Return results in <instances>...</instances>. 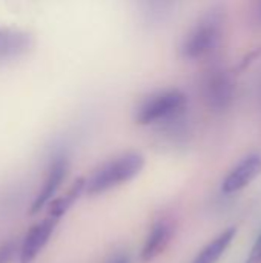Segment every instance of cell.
I'll return each mask as SVG.
<instances>
[{
    "label": "cell",
    "instance_id": "9c48e42d",
    "mask_svg": "<svg viewBox=\"0 0 261 263\" xmlns=\"http://www.w3.org/2000/svg\"><path fill=\"white\" fill-rule=\"evenodd\" d=\"M172 231H174V228H172V223L169 220L157 222L151 228V231H149V234H148V237H146V240L143 243L142 260L143 262H151L155 257H158L166 250V247L169 245L171 237H172Z\"/></svg>",
    "mask_w": 261,
    "mask_h": 263
},
{
    "label": "cell",
    "instance_id": "7c38bea8",
    "mask_svg": "<svg viewBox=\"0 0 261 263\" xmlns=\"http://www.w3.org/2000/svg\"><path fill=\"white\" fill-rule=\"evenodd\" d=\"M15 253H18L15 240H5L0 243V263H11Z\"/></svg>",
    "mask_w": 261,
    "mask_h": 263
},
{
    "label": "cell",
    "instance_id": "30bf717a",
    "mask_svg": "<svg viewBox=\"0 0 261 263\" xmlns=\"http://www.w3.org/2000/svg\"><path fill=\"white\" fill-rule=\"evenodd\" d=\"M235 234H237V228L234 227L225 230L197 254V257L192 263H217L218 259L225 254V251L229 248V245L232 243Z\"/></svg>",
    "mask_w": 261,
    "mask_h": 263
},
{
    "label": "cell",
    "instance_id": "4fadbf2b",
    "mask_svg": "<svg viewBox=\"0 0 261 263\" xmlns=\"http://www.w3.org/2000/svg\"><path fill=\"white\" fill-rule=\"evenodd\" d=\"M246 263H261V233L258 234V237L251 250V254H249Z\"/></svg>",
    "mask_w": 261,
    "mask_h": 263
},
{
    "label": "cell",
    "instance_id": "7a4b0ae2",
    "mask_svg": "<svg viewBox=\"0 0 261 263\" xmlns=\"http://www.w3.org/2000/svg\"><path fill=\"white\" fill-rule=\"evenodd\" d=\"M225 28V14L222 9H212L205 14L197 25L183 39L180 52L188 60H202L209 57L220 45Z\"/></svg>",
    "mask_w": 261,
    "mask_h": 263
},
{
    "label": "cell",
    "instance_id": "277c9868",
    "mask_svg": "<svg viewBox=\"0 0 261 263\" xmlns=\"http://www.w3.org/2000/svg\"><path fill=\"white\" fill-rule=\"evenodd\" d=\"M202 94L209 108L225 111L232 105L235 96L232 76L222 66H212L202 79Z\"/></svg>",
    "mask_w": 261,
    "mask_h": 263
},
{
    "label": "cell",
    "instance_id": "8992f818",
    "mask_svg": "<svg viewBox=\"0 0 261 263\" xmlns=\"http://www.w3.org/2000/svg\"><path fill=\"white\" fill-rule=\"evenodd\" d=\"M57 223V219L48 216L28 230L18 248V263H34L37 260V257L42 254L43 248L52 237Z\"/></svg>",
    "mask_w": 261,
    "mask_h": 263
},
{
    "label": "cell",
    "instance_id": "8fae6325",
    "mask_svg": "<svg viewBox=\"0 0 261 263\" xmlns=\"http://www.w3.org/2000/svg\"><path fill=\"white\" fill-rule=\"evenodd\" d=\"M85 183H86V179H82V177L77 179L72 183V186L66 191V194H63L62 197H58L49 203L48 216L60 220L72 208V205L78 200V197L85 193Z\"/></svg>",
    "mask_w": 261,
    "mask_h": 263
},
{
    "label": "cell",
    "instance_id": "9a60e30c",
    "mask_svg": "<svg viewBox=\"0 0 261 263\" xmlns=\"http://www.w3.org/2000/svg\"><path fill=\"white\" fill-rule=\"evenodd\" d=\"M109 263H129V257L126 254H117L111 259Z\"/></svg>",
    "mask_w": 261,
    "mask_h": 263
},
{
    "label": "cell",
    "instance_id": "3957f363",
    "mask_svg": "<svg viewBox=\"0 0 261 263\" xmlns=\"http://www.w3.org/2000/svg\"><path fill=\"white\" fill-rule=\"evenodd\" d=\"M188 99L180 89H165L146 97L135 111L138 125H154L177 119L186 108Z\"/></svg>",
    "mask_w": 261,
    "mask_h": 263
},
{
    "label": "cell",
    "instance_id": "ba28073f",
    "mask_svg": "<svg viewBox=\"0 0 261 263\" xmlns=\"http://www.w3.org/2000/svg\"><path fill=\"white\" fill-rule=\"evenodd\" d=\"M261 173V157L257 154L245 157L232 171L226 176L223 180V191L226 194L237 193L243 188H246L258 174Z\"/></svg>",
    "mask_w": 261,
    "mask_h": 263
},
{
    "label": "cell",
    "instance_id": "5bb4252c",
    "mask_svg": "<svg viewBox=\"0 0 261 263\" xmlns=\"http://www.w3.org/2000/svg\"><path fill=\"white\" fill-rule=\"evenodd\" d=\"M252 18H254V23H255V25L261 26V0H257L255 5H254Z\"/></svg>",
    "mask_w": 261,
    "mask_h": 263
},
{
    "label": "cell",
    "instance_id": "52a82bcc",
    "mask_svg": "<svg viewBox=\"0 0 261 263\" xmlns=\"http://www.w3.org/2000/svg\"><path fill=\"white\" fill-rule=\"evenodd\" d=\"M68 173V160L63 156L55 157L48 170V174L35 196V199L32 200L31 206H29V214H37L40 213L46 205H49L55 196V193L58 191L60 185L63 183L65 177Z\"/></svg>",
    "mask_w": 261,
    "mask_h": 263
},
{
    "label": "cell",
    "instance_id": "6da1fadb",
    "mask_svg": "<svg viewBox=\"0 0 261 263\" xmlns=\"http://www.w3.org/2000/svg\"><path fill=\"white\" fill-rule=\"evenodd\" d=\"M145 166V159L138 153L122 154L102 166H98L85 183V193L88 196L103 194L122 183L132 180Z\"/></svg>",
    "mask_w": 261,
    "mask_h": 263
},
{
    "label": "cell",
    "instance_id": "5b68a950",
    "mask_svg": "<svg viewBox=\"0 0 261 263\" xmlns=\"http://www.w3.org/2000/svg\"><path fill=\"white\" fill-rule=\"evenodd\" d=\"M32 46L34 39L28 31L0 25V66L20 62L31 52Z\"/></svg>",
    "mask_w": 261,
    "mask_h": 263
}]
</instances>
